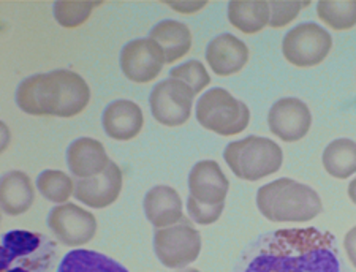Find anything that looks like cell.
Returning a JSON list of instances; mask_svg holds the SVG:
<instances>
[{"label": "cell", "instance_id": "1", "mask_svg": "<svg viewBox=\"0 0 356 272\" xmlns=\"http://www.w3.org/2000/svg\"><path fill=\"white\" fill-rule=\"evenodd\" d=\"M236 272H347L334 234L318 228H285L261 236Z\"/></svg>", "mask_w": 356, "mask_h": 272}, {"label": "cell", "instance_id": "2", "mask_svg": "<svg viewBox=\"0 0 356 272\" xmlns=\"http://www.w3.org/2000/svg\"><path fill=\"white\" fill-rule=\"evenodd\" d=\"M89 100L88 83L70 70L33 74L16 90V103L31 115L74 118L88 108Z\"/></svg>", "mask_w": 356, "mask_h": 272}, {"label": "cell", "instance_id": "3", "mask_svg": "<svg viewBox=\"0 0 356 272\" xmlns=\"http://www.w3.org/2000/svg\"><path fill=\"white\" fill-rule=\"evenodd\" d=\"M257 206L269 222H311L323 209L321 198L312 187L282 177L263 185L257 193Z\"/></svg>", "mask_w": 356, "mask_h": 272}, {"label": "cell", "instance_id": "4", "mask_svg": "<svg viewBox=\"0 0 356 272\" xmlns=\"http://www.w3.org/2000/svg\"><path fill=\"white\" fill-rule=\"evenodd\" d=\"M57 257L56 242L33 231L5 233L0 247V272H49Z\"/></svg>", "mask_w": 356, "mask_h": 272}, {"label": "cell", "instance_id": "5", "mask_svg": "<svg viewBox=\"0 0 356 272\" xmlns=\"http://www.w3.org/2000/svg\"><path fill=\"white\" fill-rule=\"evenodd\" d=\"M233 175L244 181H260L275 175L284 161V152L277 143L263 136H247L229 143L223 152Z\"/></svg>", "mask_w": 356, "mask_h": 272}, {"label": "cell", "instance_id": "6", "mask_svg": "<svg viewBox=\"0 0 356 272\" xmlns=\"http://www.w3.org/2000/svg\"><path fill=\"white\" fill-rule=\"evenodd\" d=\"M197 120L201 127L220 136L243 133L250 120V109L228 90L214 88L200 97Z\"/></svg>", "mask_w": 356, "mask_h": 272}, {"label": "cell", "instance_id": "7", "mask_svg": "<svg viewBox=\"0 0 356 272\" xmlns=\"http://www.w3.org/2000/svg\"><path fill=\"white\" fill-rule=\"evenodd\" d=\"M154 250L166 268L182 269L198 258L201 234L191 220L184 217L179 223L156 231Z\"/></svg>", "mask_w": 356, "mask_h": 272}, {"label": "cell", "instance_id": "8", "mask_svg": "<svg viewBox=\"0 0 356 272\" xmlns=\"http://www.w3.org/2000/svg\"><path fill=\"white\" fill-rule=\"evenodd\" d=\"M331 48V33L315 22L293 27L282 42L284 57L291 65L300 68L317 67L328 57Z\"/></svg>", "mask_w": 356, "mask_h": 272}, {"label": "cell", "instance_id": "9", "mask_svg": "<svg viewBox=\"0 0 356 272\" xmlns=\"http://www.w3.org/2000/svg\"><path fill=\"white\" fill-rule=\"evenodd\" d=\"M193 90L177 79H165L159 83L149 97L154 119L166 127H179L192 115Z\"/></svg>", "mask_w": 356, "mask_h": 272}, {"label": "cell", "instance_id": "10", "mask_svg": "<svg viewBox=\"0 0 356 272\" xmlns=\"http://www.w3.org/2000/svg\"><path fill=\"white\" fill-rule=\"evenodd\" d=\"M48 228L60 244L68 247L84 246L94 239L97 233V218L92 212L73 202L59 205L49 212Z\"/></svg>", "mask_w": 356, "mask_h": 272}, {"label": "cell", "instance_id": "11", "mask_svg": "<svg viewBox=\"0 0 356 272\" xmlns=\"http://www.w3.org/2000/svg\"><path fill=\"white\" fill-rule=\"evenodd\" d=\"M165 63L163 49L151 38L134 40L120 53V68L131 83H151L159 77Z\"/></svg>", "mask_w": 356, "mask_h": 272}, {"label": "cell", "instance_id": "12", "mask_svg": "<svg viewBox=\"0 0 356 272\" xmlns=\"http://www.w3.org/2000/svg\"><path fill=\"white\" fill-rule=\"evenodd\" d=\"M268 125L273 135L280 138L282 141H300L311 130V109L300 98H280L269 109Z\"/></svg>", "mask_w": 356, "mask_h": 272}, {"label": "cell", "instance_id": "13", "mask_svg": "<svg viewBox=\"0 0 356 272\" xmlns=\"http://www.w3.org/2000/svg\"><path fill=\"white\" fill-rule=\"evenodd\" d=\"M122 190V171L111 161L99 176L78 179L74 182V198L92 209H105L119 198Z\"/></svg>", "mask_w": 356, "mask_h": 272}, {"label": "cell", "instance_id": "14", "mask_svg": "<svg viewBox=\"0 0 356 272\" xmlns=\"http://www.w3.org/2000/svg\"><path fill=\"white\" fill-rule=\"evenodd\" d=\"M229 182L214 160L198 161L188 175V192L201 205H225Z\"/></svg>", "mask_w": 356, "mask_h": 272}, {"label": "cell", "instance_id": "15", "mask_svg": "<svg viewBox=\"0 0 356 272\" xmlns=\"http://www.w3.org/2000/svg\"><path fill=\"white\" fill-rule=\"evenodd\" d=\"M206 61L216 74L232 77L245 67L247 61H249V48L243 40L232 35V33H222L208 45Z\"/></svg>", "mask_w": 356, "mask_h": 272}, {"label": "cell", "instance_id": "16", "mask_svg": "<svg viewBox=\"0 0 356 272\" xmlns=\"http://www.w3.org/2000/svg\"><path fill=\"white\" fill-rule=\"evenodd\" d=\"M103 129L113 140L129 141L141 133L145 125L141 108L130 100H116L103 111Z\"/></svg>", "mask_w": 356, "mask_h": 272}, {"label": "cell", "instance_id": "17", "mask_svg": "<svg viewBox=\"0 0 356 272\" xmlns=\"http://www.w3.org/2000/svg\"><path fill=\"white\" fill-rule=\"evenodd\" d=\"M67 163L76 179H88L102 175L110 166L111 160L103 144L92 138H79L67 150Z\"/></svg>", "mask_w": 356, "mask_h": 272}, {"label": "cell", "instance_id": "18", "mask_svg": "<svg viewBox=\"0 0 356 272\" xmlns=\"http://www.w3.org/2000/svg\"><path fill=\"white\" fill-rule=\"evenodd\" d=\"M145 212L157 230L179 223L184 218L179 193L168 185H156L145 196Z\"/></svg>", "mask_w": 356, "mask_h": 272}, {"label": "cell", "instance_id": "19", "mask_svg": "<svg viewBox=\"0 0 356 272\" xmlns=\"http://www.w3.org/2000/svg\"><path fill=\"white\" fill-rule=\"evenodd\" d=\"M35 200L31 177L22 171H10L0 182V206L7 216H21L27 212Z\"/></svg>", "mask_w": 356, "mask_h": 272}, {"label": "cell", "instance_id": "20", "mask_svg": "<svg viewBox=\"0 0 356 272\" xmlns=\"http://www.w3.org/2000/svg\"><path fill=\"white\" fill-rule=\"evenodd\" d=\"M149 38L160 45L165 62L173 63L182 59L192 49V32L186 24L175 19H165L149 32Z\"/></svg>", "mask_w": 356, "mask_h": 272}, {"label": "cell", "instance_id": "21", "mask_svg": "<svg viewBox=\"0 0 356 272\" xmlns=\"http://www.w3.org/2000/svg\"><path fill=\"white\" fill-rule=\"evenodd\" d=\"M269 2L266 0H233L228 3V21L243 33H258L269 26Z\"/></svg>", "mask_w": 356, "mask_h": 272}, {"label": "cell", "instance_id": "22", "mask_svg": "<svg viewBox=\"0 0 356 272\" xmlns=\"http://www.w3.org/2000/svg\"><path fill=\"white\" fill-rule=\"evenodd\" d=\"M57 272H129L122 264L106 255L78 248L65 253L57 266Z\"/></svg>", "mask_w": 356, "mask_h": 272}, {"label": "cell", "instance_id": "23", "mask_svg": "<svg viewBox=\"0 0 356 272\" xmlns=\"http://www.w3.org/2000/svg\"><path fill=\"white\" fill-rule=\"evenodd\" d=\"M323 166L336 179L353 176L356 173V143L347 138L331 141L323 152Z\"/></svg>", "mask_w": 356, "mask_h": 272}, {"label": "cell", "instance_id": "24", "mask_svg": "<svg viewBox=\"0 0 356 272\" xmlns=\"http://www.w3.org/2000/svg\"><path fill=\"white\" fill-rule=\"evenodd\" d=\"M317 16L332 31H350L356 26V0H321Z\"/></svg>", "mask_w": 356, "mask_h": 272}, {"label": "cell", "instance_id": "25", "mask_svg": "<svg viewBox=\"0 0 356 272\" xmlns=\"http://www.w3.org/2000/svg\"><path fill=\"white\" fill-rule=\"evenodd\" d=\"M37 189L48 201L65 205L67 200L74 193V182L64 171L46 170L37 177Z\"/></svg>", "mask_w": 356, "mask_h": 272}, {"label": "cell", "instance_id": "26", "mask_svg": "<svg viewBox=\"0 0 356 272\" xmlns=\"http://www.w3.org/2000/svg\"><path fill=\"white\" fill-rule=\"evenodd\" d=\"M95 5L102 2H89V0H59L54 3V18L62 27L74 29L84 24Z\"/></svg>", "mask_w": 356, "mask_h": 272}, {"label": "cell", "instance_id": "27", "mask_svg": "<svg viewBox=\"0 0 356 272\" xmlns=\"http://www.w3.org/2000/svg\"><path fill=\"white\" fill-rule=\"evenodd\" d=\"M170 77L186 83L193 90L195 95H198L200 92H203L204 88H208L211 84L209 73L200 61H188L186 63H181L179 67H175L170 72Z\"/></svg>", "mask_w": 356, "mask_h": 272}, {"label": "cell", "instance_id": "28", "mask_svg": "<svg viewBox=\"0 0 356 272\" xmlns=\"http://www.w3.org/2000/svg\"><path fill=\"white\" fill-rule=\"evenodd\" d=\"M309 5L311 2H300V0H286V2L285 0H274V2H269V11H271L269 26L274 29L285 27L293 19H296L300 11Z\"/></svg>", "mask_w": 356, "mask_h": 272}, {"label": "cell", "instance_id": "29", "mask_svg": "<svg viewBox=\"0 0 356 272\" xmlns=\"http://www.w3.org/2000/svg\"><path fill=\"white\" fill-rule=\"evenodd\" d=\"M223 207L225 205H219V206H206L201 205L193 196L188 195L187 200V211L188 216L192 217V222L198 223V225H212L216 223L217 220L220 218Z\"/></svg>", "mask_w": 356, "mask_h": 272}, {"label": "cell", "instance_id": "30", "mask_svg": "<svg viewBox=\"0 0 356 272\" xmlns=\"http://www.w3.org/2000/svg\"><path fill=\"white\" fill-rule=\"evenodd\" d=\"M343 247H346V252H347L350 263H352L356 268V227H353L346 234V239H343Z\"/></svg>", "mask_w": 356, "mask_h": 272}, {"label": "cell", "instance_id": "31", "mask_svg": "<svg viewBox=\"0 0 356 272\" xmlns=\"http://www.w3.org/2000/svg\"><path fill=\"white\" fill-rule=\"evenodd\" d=\"M348 196H350V200H352L356 205V177L348 184Z\"/></svg>", "mask_w": 356, "mask_h": 272}, {"label": "cell", "instance_id": "32", "mask_svg": "<svg viewBox=\"0 0 356 272\" xmlns=\"http://www.w3.org/2000/svg\"><path fill=\"white\" fill-rule=\"evenodd\" d=\"M177 272H200V271L193 269V268H187V269H182V271H177Z\"/></svg>", "mask_w": 356, "mask_h": 272}]
</instances>
